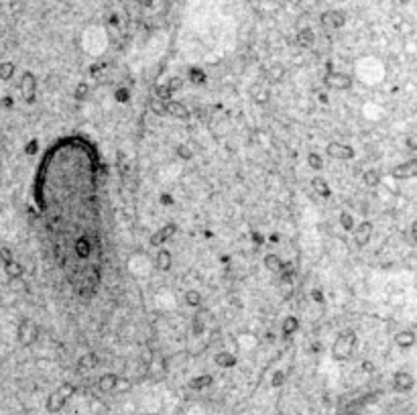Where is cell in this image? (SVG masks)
I'll return each mask as SVG.
<instances>
[{
  "label": "cell",
  "mask_w": 417,
  "mask_h": 415,
  "mask_svg": "<svg viewBox=\"0 0 417 415\" xmlns=\"http://www.w3.org/2000/svg\"><path fill=\"white\" fill-rule=\"evenodd\" d=\"M74 395H76V387H74L72 383H63V385H59V389H55L51 395L47 397V403H45L47 411H49V413H57V411H61V407L68 403Z\"/></svg>",
  "instance_id": "obj_1"
},
{
  "label": "cell",
  "mask_w": 417,
  "mask_h": 415,
  "mask_svg": "<svg viewBox=\"0 0 417 415\" xmlns=\"http://www.w3.org/2000/svg\"><path fill=\"white\" fill-rule=\"evenodd\" d=\"M354 344H356V336H354V332H342V334L336 338V342H334L332 346V356L334 360H346L350 358V354H352L354 350Z\"/></svg>",
  "instance_id": "obj_2"
},
{
  "label": "cell",
  "mask_w": 417,
  "mask_h": 415,
  "mask_svg": "<svg viewBox=\"0 0 417 415\" xmlns=\"http://www.w3.org/2000/svg\"><path fill=\"white\" fill-rule=\"evenodd\" d=\"M326 153H328V157L340 159V161H350V159H354V155H356L354 149L350 145H344V143H328Z\"/></svg>",
  "instance_id": "obj_3"
},
{
  "label": "cell",
  "mask_w": 417,
  "mask_h": 415,
  "mask_svg": "<svg viewBox=\"0 0 417 415\" xmlns=\"http://www.w3.org/2000/svg\"><path fill=\"white\" fill-rule=\"evenodd\" d=\"M39 338V328L37 324H33L31 320H23L21 326H19V342L23 346H31Z\"/></svg>",
  "instance_id": "obj_4"
},
{
  "label": "cell",
  "mask_w": 417,
  "mask_h": 415,
  "mask_svg": "<svg viewBox=\"0 0 417 415\" xmlns=\"http://www.w3.org/2000/svg\"><path fill=\"white\" fill-rule=\"evenodd\" d=\"M326 86L332 90H350L352 88V77L342 72H330L326 75Z\"/></svg>",
  "instance_id": "obj_5"
},
{
  "label": "cell",
  "mask_w": 417,
  "mask_h": 415,
  "mask_svg": "<svg viewBox=\"0 0 417 415\" xmlns=\"http://www.w3.org/2000/svg\"><path fill=\"white\" fill-rule=\"evenodd\" d=\"M19 88H21V94H23L25 100L33 102V100H35V92H37V77L33 75L31 72H25L23 77H21Z\"/></svg>",
  "instance_id": "obj_6"
},
{
  "label": "cell",
  "mask_w": 417,
  "mask_h": 415,
  "mask_svg": "<svg viewBox=\"0 0 417 415\" xmlns=\"http://www.w3.org/2000/svg\"><path fill=\"white\" fill-rule=\"evenodd\" d=\"M352 236H354L356 246H366L371 236H373V224L371 222H360L358 226L352 228Z\"/></svg>",
  "instance_id": "obj_7"
},
{
  "label": "cell",
  "mask_w": 417,
  "mask_h": 415,
  "mask_svg": "<svg viewBox=\"0 0 417 415\" xmlns=\"http://www.w3.org/2000/svg\"><path fill=\"white\" fill-rule=\"evenodd\" d=\"M391 175L395 179H409V177H415L417 175V161H407V163H401L397 165V167L391 169Z\"/></svg>",
  "instance_id": "obj_8"
},
{
  "label": "cell",
  "mask_w": 417,
  "mask_h": 415,
  "mask_svg": "<svg viewBox=\"0 0 417 415\" xmlns=\"http://www.w3.org/2000/svg\"><path fill=\"white\" fill-rule=\"evenodd\" d=\"M413 385H415L413 375H409V373H405V371L395 373V377H393V387H395L397 391H411Z\"/></svg>",
  "instance_id": "obj_9"
},
{
  "label": "cell",
  "mask_w": 417,
  "mask_h": 415,
  "mask_svg": "<svg viewBox=\"0 0 417 415\" xmlns=\"http://www.w3.org/2000/svg\"><path fill=\"white\" fill-rule=\"evenodd\" d=\"M165 112L173 116V118H179V120H186L190 118V110L183 106L181 102H175V100H167L165 102Z\"/></svg>",
  "instance_id": "obj_10"
},
{
  "label": "cell",
  "mask_w": 417,
  "mask_h": 415,
  "mask_svg": "<svg viewBox=\"0 0 417 415\" xmlns=\"http://www.w3.org/2000/svg\"><path fill=\"white\" fill-rule=\"evenodd\" d=\"M155 267H157L159 271H163V273H167V271H169V269L173 267V257H171V253L167 251V248H161V251L157 253Z\"/></svg>",
  "instance_id": "obj_11"
},
{
  "label": "cell",
  "mask_w": 417,
  "mask_h": 415,
  "mask_svg": "<svg viewBox=\"0 0 417 415\" xmlns=\"http://www.w3.org/2000/svg\"><path fill=\"white\" fill-rule=\"evenodd\" d=\"M344 14L342 12H326L324 16H322V25L326 27V29H340L342 25H344Z\"/></svg>",
  "instance_id": "obj_12"
},
{
  "label": "cell",
  "mask_w": 417,
  "mask_h": 415,
  "mask_svg": "<svg viewBox=\"0 0 417 415\" xmlns=\"http://www.w3.org/2000/svg\"><path fill=\"white\" fill-rule=\"evenodd\" d=\"M175 234V224H167V226H163L159 232H155V234L151 236V244H163V242H167L171 236Z\"/></svg>",
  "instance_id": "obj_13"
},
{
  "label": "cell",
  "mask_w": 417,
  "mask_h": 415,
  "mask_svg": "<svg viewBox=\"0 0 417 415\" xmlns=\"http://www.w3.org/2000/svg\"><path fill=\"white\" fill-rule=\"evenodd\" d=\"M395 342L399 348H411L415 344V332L413 330H401L395 336Z\"/></svg>",
  "instance_id": "obj_14"
},
{
  "label": "cell",
  "mask_w": 417,
  "mask_h": 415,
  "mask_svg": "<svg viewBox=\"0 0 417 415\" xmlns=\"http://www.w3.org/2000/svg\"><path fill=\"white\" fill-rule=\"evenodd\" d=\"M74 248H76V255H77L79 259H88V257L92 255V242H90L86 236H79V238L76 240Z\"/></svg>",
  "instance_id": "obj_15"
},
{
  "label": "cell",
  "mask_w": 417,
  "mask_h": 415,
  "mask_svg": "<svg viewBox=\"0 0 417 415\" xmlns=\"http://www.w3.org/2000/svg\"><path fill=\"white\" fill-rule=\"evenodd\" d=\"M116 380H118V375H114V373H106V375H102V377H100V380H98V387H100V391H104V393H108V391H114V387H116Z\"/></svg>",
  "instance_id": "obj_16"
},
{
  "label": "cell",
  "mask_w": 417,
  "mask_h": 415,
  "mask_svg": "<svg viewBox=\"0 0 417 415\" xmlns=\"http://www.w3.org/2000/svg\"><path fill=\"white\" fill-rule=\"evenodd\" d=\"M311 188H313L315 193H320L322 197H330V195H332V189H330V186H328V181H326L324 177H320V175L311 179Z\"/></svg>",
  "instance_id": "obj_17"
},
{
  "label": "cell",
  "mask_w": 417,
  "mask_h": 415,
  "mask_svg": "<svg viewBox=\"0 0 417 415\" xmlns=\"http://www.w3.org/2000/svg\"><path fill=\"white\" fill-rule=\"evenodd\" d=\"M4 273H6L10 279H21V277H23V273H25V269H23V264H21V263L10 261V263H6V264H4Z\"/></svg>",
  "instance_id": "obj_18"
},
{
  "label": "cell",
  "mask_w": 417,
  "mask_h": 415,
  "mask_svg": "<svg viewBox=\"0 0 417 415\" xmlns=\"http://www.w3.org/2000/svg\"><path fill=\"white\" fill-rule=\"evenodd\" d=\"M283 264H285V263H283L277 255H266V257H265V267L269 269L271 273H281Z\"/></svg>",
  "instance_id": "obj_19"
},
{
  "label": "cell",
  "mask_w": 417,
  "mask_h": 415,
  "mask_svg": "<svg viewBox=\"0 0 417 415\" xmlns=\"http://www.w3.org/2000/svg\"><path fill=\"white\" fill-rule=\"evenodd\" d=\"M98 364V358H96V354H83L81 358H79V362H77V371H92L94 367Z\"/></svg>",
  "instance_id": "obj_20"
},
{
  "label": "cell",
  "mask_w": 417,
  "mask_h": 415,
  "mask_svg": "<svg viewBox=\"0 0 417 415\" xmlns=\"http://www.w3.org/2000/svg\"><path fill=\"white\" fill-rule=\"evenodd\" d=\"M210 385H212V377H210V375H202V377H195V378L190 380V387H191L193 391L206 389V387H210Z\"/></svg>",
  "instance_id": "obj_21"
},
{
  "label": "cell",
  "mask_w": 417,
  "mask_h": 415,
  "mask_svg": "<svg viewBox=\"0 0 417 415\" xmlns=\"http://www.w3.org/2000/svg\"><path fill=\"white\" fill-rule=\"evenodd\" d=\"M297 328H299V320L297 318H293V315H289V318L283 322V336L285 338H289L293 332H297Z\"/></svg>",
  "instance_id": "obj_22"
},
{
  "label": "cell",
  "mask_w": 417,
  "mask_h": 415,
  "mask_svg": "<svg viewBox=\"0 0 417 415\" xmlns=\"http://www.w3.org/2000/svg\"><path fill=\"white\" fill-rule=\"evenodd\" d=\"M186 303L190 307H202V293L195 291V289H190L186 293Z\"/></svg>",
  "instance_id": "obj_23"
},
{
  "label": "cell",
  "mask_w": 417,
  "mask_h": 415,
  "mask_svg": "<svg viewBox=\"0 0 417 415\" xmlns=\"http://www.w3.org/2000/svg\"><path fill=\"white\" fill-rule=\"evenodd\" d=\"M12 75H14V63H10V61H2V63H0V79L8 81Z\"/></svg>",
  "instance_id": "obj_24"
},
{
  "label": "cell",
  "mask_w": 417,
  "mask_h": 415,
  "mask_svg": "<svg viewBox=\"0 0 417 415\" xmlns=\"http://www.w3.org/2000/svg\"><path fill=\"white\" fill-rule=\"evenodd\" d=\"M216 364H220V367H234L236 358H234V354H230V352H220L218 356H216Z\"/></svg>",
  "instance_id": "obj_25"
},
{
  "label": "cell",
  "mask_w": 417,
  "mask_h": 415,
  "mask_svg": "<svg viewBox=\"0 0 417 415\" xmlns=\"http://www.w3.org/2000/svg\"><path fill=\"white\" fill-rule=\"evenodd\" d=\"M364 184L369 186V188H377L380 184V173L375 171V169H369V171L364 173Z\"/></svg>",
  "instance_id": "obj_26"
},
{
  "label": "cell",
  "mask_w": 417,
  "mask_h": 415,
  "mask_svg": "<svg viewBox=\"0 0 417 415\" xmlns=\"http://www.w3.org/2000/svg\"><path fill=\"white\" fill-rule=\"evenodd\" d=\"M175 155L181 159V161H190L191 157H193V151L188 147V145H183V143H179L177 147H175Z\"/></svg>",
  "instance_id": "obj_27"
},
{
  "label": "cell",
  "mask_w": 417,
  "mask_h": 415,
  "mask_svg": "<svg viewBox=\"0 0 417 415\" xmlns=\"http://www.w3.org/2000/svg\"><path fill=\"white\" fill-rule=\"evenodd\" d=\"M155 96H157V100L167 102V100H171L173 92L169 90V86H167V84H163V86H157V88H155Z\"/></svg>",
  "instance_id": "obj_28"
},
{
  "label": "cell",
  "mask_w": 417,
  "mask_h": 415,
  "mask_svg": "<svg viewBox=\"0 0 417 415\" xmlns=\"http://www.w3.org/2000/svg\"><path fill=\"white\" fill-rule=\"evenodd\" d=\"M253 98H255V102H259V104H266L271 100V94L266 92L265 88H253Z\"/></svg>",
  "instance_id": "obj_29"
},
{
  "label": "cell",
  "mask_w": 417,
  "mask_h": 415,
  "mask_svg": "<svg viewBox=\"0 0 417 415\" xmlns=\"http://www.w3.org/2000/svg\"><path fill=\"white\" fill-rule=\"evenodd\" d=\"M307 165H309L311 169L320 171V169L324 167V159H322V155H318V153H309V155H307Z\"/></svg>",
  "instance_id": "obj_30"
},
{
  "label": "cell",
  "mask_w": 417,
  "mask_h": 415,
  "mask_svg": "<svg viewBox=\"0 0 417 415\" xmlns=\"http://www.w3.org/2000/svg\"><path fill=\"white\" fill-rule=\"evenodd\" d=\"M340 224H342L344 230H350V232H352V228H354V216L350 214V212H342V214H340Z\"/></svg>",
  "instance_id": "obj_31"
},
{
  "label": "cell",
  "mask_w": 417,
  "mask_h": 415,
  "mask_svg": "<svg viewBox=\"0 0 417 415\" xmlns=\"http://www.w3.org/2000/svg\"><path fill=\"white\" fill-rule=\"evenodd\" d=\"M88 92H90L88 84H86V81H81V84H77V86H76V90H74V96L77 98V100H86Z\"/></svg>",
  "instance_id": "obj_32"
},
{
  "label": "cell",
  "mask_w": 417,
  "mask_h": 415,
  "mask_svg": "<svg viewBox=\"0 0 417 415\" xmlns=\"http://www.w3.org/2000/svg\"><path fill=\"white\" fill-rule=\"evenodd\" d=\"M299 45H303V47L313 45V33L309 29H305L303 33H299Z\"/></svg>",
  "instance_id": "obj_33"
},
{
  "label": "cell",
  "mask_w": 417,
  "mask_h": 415,
  "mask_svg": "<svg viewBox=\"0 0 417 415\" xmlns=\"http://www.w3.org/2000/svg\"><path fill=\"white\" fill-rule=\"evenodd\" d=\"M190 79L195 81V84H204V81H206V75H204V72H199V70L191 68V70H190Z\"/></svg>",
  "instance_id": "obj_34"
},
{
  "label": "cell",
  "mask_w": 417,
  "mask_h": 415,
  "mask_svg": "<svg viewBox=\"0 0 417 415\" xmlns=\"http://www.w3.org/2000/svg\"><path fill=\"white\" fill-rule=\"evenodd\" d=\"M283 75H285V70H283L281 65H277L275 70H271V74H269V79H271V81H279Z\"/></svg>",
  "instance_id": "obj_35"
},
{
  "label": "cell",
  "mask_w": 417,
  "mask_h": 415,
  "mask_svg": "<svg viewBox=\"0 0 417 415\" xmlns=\"http://www.w3.org/2000/svg\"><path fill=\"white\" fill-rule=\"evenodd\" d=\"M151 108H153V112L159 114V116H165V114H167V112H165V102H161V100H153V102H151Z\"/></svg>",
  "instance_id": "obj_36"
},
{
  "label": "cell",
  "mask_w": 417,
  "mask_h": 415,
  "mask_svg": "<svg viewBox=\"0 0 417 415\" xmlns=\"http://www.w3.org/2000/svg\"><path fill=\"white\" fill-rule=\"evenodd\" d=\"M167 86H169V90L175 94V92H177V90L183 86V79H181V77H173V79H169V81H167Z\"/></svg>",
  "instance_id": "obj_37"
},
{
  "label": "cell",
  "mask_w": 417,
  "mask_h": 415,
  "mask_svg": "<svg viewBox=\"0 0 417 415\" xmlns=\"http://www.w3.org/2000/svg\"><path fill=\"white\" fill-rule=\"evenodd\" d=\"M0 259H2V263H4V264H6V263H10V261H14V259H12V253H10V248H6V246L0 248Z\"/></svg>",
  "instance_id": "obj_38"
},
{
  "label": "cell",
  "mask_w": 417,
  "mask_h": 415,
  "mask_svg": "<svg viewBox=\"0 0 417 415\" xmlns=\"http://www.w3.org/2000/svg\"><path fill=\"white\" fill-rule=\"evenodd\" d=\"M118 389V391H126V389H130V380H126V378H118L116 380V387H114V391Z\"/></svg>",
  "instance_id": "obj_39"
},
{
  "label": "cell",
  "mask_w": 417,
  "mask_h": 415,
  "mask_svg": "<svg viewBox=\"0 0 417 415\" xmlns=\"http://www.w3.org/2000/svg\"><path fill=\"white\" fill-rule=\"evenodd\" d=\"M283 378H285V375H283V373H277L275 378H273V387H279V385L283 383Z\"/></svg>",
  "instance_id": "obj_40"
},
{
  "label": "cell",
  "mask_w": 417,
  "mask_h": 415,
  "mask_svg": "<svg viewBox=\"0 0 417 415\" xmlns=\"http://www.w3.org/2000/svg\"><path fill=\"white\" fill-rule=\"evenodd\" d=\"M25 151H27V153H35V151H37V141H31Z\"/></svg>",
  "instance_id": "obj_41"
},
{
  "label": "cell",
  "mask_w": 417,
  "mask_h": 415,
  "mask_svg": "<svg viewBox=\"0 0 417 415\" xmlns=\"http://www.w3.org/2000/svg\"><path fill=\"white\" fill-rule=\"evenodd\" d=\"M161 202H163V204H173V200H171L169 195H163V197H161Z\"/></svg>",
  "instance_id": "obj_42"
},
{
  "label": "cell",
  "mask_w": 417,
  "mask_h": 415,
  "mask_svg": "<svg viewBox=\"0 0 417 415\" xmlns=\"http://www.w3.org/2000/svg\"><path fill=\"white\" fill-rule=\"evenodd\" d=\"M407 145H409V149H415V147H417V145H415V139H413V137H409V139H407Z\"/></svg>",
  "instance_id": "obj_43"
},
{
  "label": "cell",
  "mask_w": 417,
  "mask_h": 415,
  "mask_svg": "<svg viewBox=\"0 0 417 415\" xmlns=\"http://www.w3.org/2000/svg\"><path fill=\"white\" fill-rule=\"evenodd\" d=\"M313 300H315V302H322V293H318V291H313Z\"/></svg>",
  "instance_id": "obj_44"
}]
</instances>
